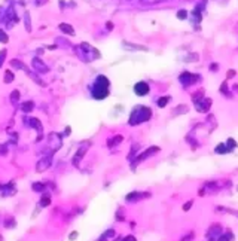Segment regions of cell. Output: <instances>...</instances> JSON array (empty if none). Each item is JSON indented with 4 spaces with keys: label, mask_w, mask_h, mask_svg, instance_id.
I'll return each instance as SVG.
<instances>
[{
    "label": "cell",
    "mask_w": 238,
    "mask_h": 241,
    "mask_svg": "<svg viewBox=\"0 0 238 241\" xmlns=\"http://www.w3.org/2000/svg\"><path fill=\"white\" fill-rule=\"evenodd\" d=\"M109 79L106 76H98L92 86V97L95 100H104L109 95Z\"/></svg>",
    "instance_id": "1"
},
{
    "label": "cell",
    "mask_w": 238,
    "mask_h": 241,
    "mask_svg": "<svg viewBox=\"0 0 238 241\" xmlns=\"http://www.w3.org/2000/svg\"><path fill=\"white\" fill-rule=\"evenodd\" d=\"M152 118V110L146 106H137L134 107V110L131 112L129 116V125H137L141 122H147Z\"/></svg>",
    "instance_id": "2"
},
{
    "label": "cell",
    "mask_w": 238,
    "mask_h": 241,
    "mask_svg": "<svg viewBox=\"0 0 238 241\" xmlns=\"http://www.w3.org/2000/svg\"><path fill=\"white\" fill-rule=\"evenodd\" d=\"M222 234H223L222 225L214 223V225H211V228L208 229V232H207V238H208V241H214L216 238H219Z\"/></svg>",
    "instance_id": "3"
},
{
    "label": "cell",
    "mask_w": 238,
    "mask_h": 241,
    "mask_svg": "<svg viewBox=\"0 0 238 241\" xmlns=\"http://www.w3.org/2000/svg\"><path fill=\"white\" fill-rule=\"evenodd\" d=\"M179 80H180L185 86H189V85H192V83H195V82L198 80V76H195V75H192V73H189V72H183V73L179 76Z\"/></svg>",
    "instance_id": "4"
},
{
    "label": "cell",
    "mask_w": 238,
    "mask_h": 241,
    "mask_svg": "<svg viewBox=\"0 0 238 241\" xmlns=\"http://www.w3.org/2000/svg\"><path fill=\"white\" fill-rule=\"evenodd\" d=\"M51 162H52V158L51 156H43L42 159H39V162L36 164V171L37 173H42L45 170H48L51 167Z\"/></svg>",
    "instance_id": "5"
},
{
    "label": "cell",
    "mask_w": 238,
    "mask_h": 241,
    "mask_svg": "<svg viewBox=\"0 0 238 241\" xmlns=\"http://www.w3.org/2000/svg\"><path fill=\"white\" fill-rule=\"evenodd\" d=\"M149 85L146 83V82H138V83H135L134 85V92L138 95V97H143V95H146L147 92H149Z\"/></svg>",
    "instance_id": "6"
},
{
    "label": "cell",
    "mask_w": 238,
    "mask_h": 241,
    "mask_svg": "<svg viewBox=\"0 0 238 241\" xmlns=\"http://www.w3.org/2000/svg\"><path fill=\"white\" fill-rule=\"evenodd\" d=\"M211 103H213V101H211V98H201L199 101H197V103H195L197 110H198V112H201V113H202V112H207V110L210 109Z\"/></svg>",
    "instance_id": "7"
},
{
    "label": "cell",
    "mask_w": 238,
    "mask_h": 241,
    "mask_svg": "<svg viewBox=\"0 0 238 241\" xmlns=\"http://www.w3.org/2000/svg\"><path fill=\"white\" fill-rule=\"evenodd\" d=\"M156 152H159V147H156V146H153V147H149V149H147L146 152H143V153H141V155H140V156H138V158L135 159V162L132 164V167H134L135 164H138V162H141V161H144V159H146V158H149V156H152V155H153V153H156Z\"/></svg>",
    "instance_id": "8"
},
{
    "label": "cell",
    "mask_w": 238,
    "mask_h": 241,
    "mask_svg": "<svg viewBox=\"0 0 238 241\" xmlns=\"http://www.w3.org/2000/svg\"><path fill=\"white\" fill-rule=\"evenodd\" d=\"M150 194H140V192H131L129 195H126L125 200L128 202H132V201H137V200H141V198H147Z\"/></svg>",
    "instance_id": "9"
},
{
    "label": "cell",
    "mask_w": 238,
    "mask_h": 241,
    "mask_svg": "<svg viewBox=\"0 0 238 241\" xmlns=\"http://www.w3.org/2000/svg\"><path fill=\"white\" fill-rule=\"evenodd\" d=\"M86 149H88V144L82 146V147H80L79 150H78V153H76V155H75V158H73V164H75V165H79V161L82 159V158H83L82 155H83L85 152H86Z\"/></svg>",
    "instance_id": "10"
},
{
    "label": "cell",
    "mask_w": 238,
    "mask_h": 241,
    "mask_svg": "<svg viewBox=\"0 0 238 241\" xmlns=\"http://www.w3.org/2000/svg\"><path fill=\"white\" fill-rule=\"evenodd\" d=\"M214 152H216V153H219V155H220V153L223 155V153H229L231 150L228 149V146H226L225 143H220V144H219V146L214 149Z\"/></svg>",
    "instance_id": "11"
},
{
    "label": "cell",
    "mask_w": 238,
    "mask_h": 241,
    "mask_svg": "<svg viewBox=\"0 0 238 241\" xmlns=\"http://www.w3.org/2000/svg\"><path fill=\"white\" fill-rule=\"evenodd\" d=\"M60 30L63 33H67V34H75V30L72 28L70 24H60Z\"/></svg>",
    "instance_id": "12"
},
{
    "label": "cell",
    "mask_w": 238,
    "mask_h": 241,
    "mask_svg": "<svg viewBox=\"0 0 238 241\" xmlns=\"http://www.w3.org/2000/svg\"><path fill=\"white\" fill-rule=\"evenodd\" d=\"M122 140H123L122 135H115L112 140H109V146H116L119 143H122Z\"/></svg>",
    "instance_id": "13"
},
{
    "label": "cell",
    "mask_w": 238,
    "mask_h": 241,
    "mask_svg": "<svg viewBox=\"0 0 238 241\" xmlns=\"http://www.w3.org/2000/svg\"><path fill=\"white\" fill-rule=\"evenodd\" d=\"M115 235V229H107L101 237H100V241H106V238H110V237H113Z\"/></svg>",
    "instance_id": "14"
},
{
    "label": "cell",
    "mask_w": 238,
    "mask_h": 241,
    "mask_svg": "<svg viewBox=\"0 0 238 241\" xmlns=\"http://www.w3.org/2000/svg\"><path fill=\"white\" fill-rule=\"evenodd\" d=\"M168 101H170V97H168V95L161 97V98L158 100V106H159V107H165V106L168 104Z\"/></svg>",
    "instance_id": "15"
},
{
    "label": "cell",
    "mask_w": 238,
    "mask_h": 241,
    "mask_svg": "<svg viewBox=\"0 0 238 241\" xmlns=\"http://www.w3.org/2000/svg\"><path fill=\"white\" fill-rule=\"evenodd\" d=\"M33 107H34V103H33V101H27V103L22 104V110H24V112H31Z\"/></svg>",
    "instance_id": "16"
},
{
    "label": "cell",
    "mask_w": 238,
    "mask_h": 241,
    "mask_svg": "<svg viewBox=\"0 0 238 241\" xmlns=\"http://www.w3.org/2000/svg\"><path fill=\"white\" fill-rule=\"evenodd\" d=\"M49 204H51V197L49 195H43L42 200H40V205L42 207H48Z\"/></svg>",
    "instance_id": "17"
},
{
    "label": "cell",
    "mask_w": 238,
    "mask_h": 241,
    "mask_svg": "<svg viewBox=\"0 0 238 241\" xmlns=\"http://www.w3.org/2000/svg\"><path fill=\"white\" fill-rule=\"evenodd\" d=\"M219 240L220 241H232L234 240V235H232V232H226L225 235L222 234V235L219 237Z\"/></svg>",
    "instance_id": "18"
},
{
    "label": "cell",
    "mask_w": 238,
    "mask_h": 241,
    "mask_svg": "<svg viewBox=\"0 0 238 241\" xmlns=\"http://www.w3.org/2000/svg\"><path fill=\"white\" fill-rule=\"evenodd\" d=\"M125 46H128V48H132V49H135V51H147V48L146 46H140V45H131V43H123Z\"/></svg>",
    "instance_id": "19"
},
{
    "label": "cell",
    "mask_w": 238,
    "mask_h": 241,
    "mask_svg": "<svg viewBox=\"0 0 238 241\" xmlns=\"http://www.w3.org/2000/svg\"><path fill=\"white\" fill-rule=\"evenodd\" d=\"M220 92H223L226 97H231V92H229V89H228V85H226V82H223L222 85H220Z\"/></svg>",
    "instance_id": "20"
},
{
    "label": "cell",
    "mask_w": 238,
    "mask_h": 241,
    "mask_svg": "<svg viewBox=\"0 0 238 241\" xmlns=\"http://www.w3.org/2000/svg\"><path fill=\"white\" fill-rule=\"evenodd\" d=\"M186 112H188V106L180 104V106L177 107V110H174V115H180V113H186Z\"/></svg>",
    "instance_id": "21"
},
{
    "label": "cell",
    "mask_w": 238,
    "mask_h": 241,
    "mask_svg": "<svg viewBox=\"0 0 238 241\" xmlns=\"http://www.w3.org/2000/svg\"><path fill=\"white\" fill-rule=\"evenodd\" d=\"M28 123H30L31 126H34L37 131H42V125H40V122L37 119H34V118H33V119H30V122H28Z\"/></svg>",
    "instance_id": "22"
},
{
    "label": "cell",
    "mask_w": 238,
    "mask_h": 241,
    "mask_svg": "<svg viewBox=\"0 0 238 241\" xmlns=\"http://www.w3.org/2000/svg\"><path fill=\"white\" fill-rule=\"evenodd\" d=\"M226 146H228V149H229V150H232V149H235V147H237V141H235L234 138H228V144H226Z\"/></svg>",
    "instance_id": "23"
},
{
    "label": "cell",
    "mask_w": 238,
    "mask_h": 241,
    "mask_svg": "<svg viewBox=\"0 0 238 241\" xmlns=\"http://www.w3.org/2000/svg\"><path fill=\"white\" fill-rule=\"evenodd\" d=\"M12 80H13V73L7 70V72H6V75H4V82H6V83H9V82H12Z\"/></svg>",
    "instance_id": "24"
},
{
    "label": "cell",
    "mask_w": 238,
    "mask_h": 241,
    "mask_svg": "<svg viewBox=\"0 0 238 241\" xmlns=\"http://www.w3.org/2000/svg\"><path fill=\"white\" fill-rule=\"evenodd\" d=\"M43 189H45V186L42 183H34L33 185V191H36V192H43Z\"/></svg>",
    "instance_id": "25"
},
{
    "label": "cell",
    "mask_w": 238,
    "mask_h": 241,
    "mask_svg": "<svg viewBox=\"0 0 238 241\" xmlns=\"http://www.w3.org/2000/svg\"><path fill=\"white\" fill-rule=\"evenodd\" d=\"M186 16H188V12H186V10L182 9V10L177 12V18H179V19H186Z\"/></svg>",
    "instance_id": "26"
},
{
    "label": "cell",
    "mask_w": 238,
    "mask_h": 241,
    "mask_svg": "<svg viewBox=\"0 0 238 241\" xmlns=\"http://www.w3.org/2000/svg\"><path fill=\"white\" fill-rule=\"evenodd\" d=\"M7 40H9V39H7V34H6L4 31H1V30H0V42L7 43Z\"/></svg>",
    "instance_id": "27"
},
{
    "label": "cell",
    "mask_w": 238,
    "mask_h": 241,
    "mask_svg": "<svg viewBox=\"0 0 238 241\" xmlns=\"http://www.w3.org/2000/svg\"><path fill=\"white\" fill-rule=\"evenodd\" d=\"M192 204H194V201H192V200L188 201V202H185V205H183V210H185V211H188V210H189V208L192 207Z\"/></svg>",
    "instance_id": "28"
},
{
    "label": "cell",
    "mask_w": 238,
    "mask_h": 241,
    "mask_svg": "<svg viewBox=\"0 0 238 241\" xmlns=\"http://www.w3.org/2000/svg\"><path fill=\"white\" fill-rule=\"evenodd\" d=\"M76 238H78V232H76V231H75V232H72V234L69 235V240L70 241H75Z\"/></svg>",
    "instance_id": "29"
},
{
    "label": "cell",
    "mask_w": 238,
    "mask_h": 241,
    "mask_svg": "<svg viewBox=\"0 0 238 241\" xmlns=\"http://www.w3.org/2000/svg\"><path fill=\"white\" fill-rule=\"evenodd\" d=\"M19 98V92L18 91H13L12 92V100H18Z\"/></svg>",
    "instance_id": "30"
},
{
    "label": "cell",
    "mask_w": 238,
    "mask_h": 241,
    "mask_svg": "<svg viewBox=\"0 0 238 241\" xmlns=\"http://www.w3.org/2000/svg\"><path fill=\"white\" fill-rule=\"evenodd\" d=\"M123 241H135V237H132V235H128V237H125V238H123Z\"/></svg>",
    "instance_id": "31"
},
{
    "label": "cell",
    "mask_w": 238,
    "mask_h": 241,
    "mask_svg": "<svg viewBox=\"0 0 238 241\" xmlns=\"http://www.w3.org/2000/svg\"><path fill=\"white\" fill-rule=\"evenodd\" d=\"M4 57H6V51L0 52V64H1V60H4Z\"/></svg>",
    "instance_id": "32"
},
{
    "label": "cell",
    "mask_w": 238,
    "mask_h": 241,
    "mask_svg": "<svg viewBox=\"0 0 238 241\" xmlns=\"http://www.w3.org/2000/svg\"><path fill=\"white\" fill-rule=\"evenodd\" d=\"M234 75H235V70H229L228 72V78H232Z\"/></svg>",
    "instance_id": "33"
},
{
    "label": "cell",
    "mask_w": 238,
    "mask_h": 241,
    "mask_svg": "<svg viewBox=\"0 0 238 241\" xmlns=\"http://www.w3.org/2000/svg\"><path fill=\"white\" fill-rule=\"evenodd\" d=\"M107 28L112 30V28H113V24H112V22H107Z\"/></svg>",
    "instance_id": "34"
}]
</instances>
